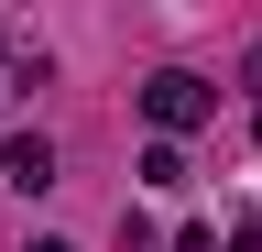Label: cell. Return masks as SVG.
Returning <instances> with one entry per match:
<instances>
[{
    "mask_svg": "<svg viewBox=\"0 0 262 252\" xmlns=\"http://www.w3.org/2000/svg\"><path fill=\"white\" fill-rule=\"evenodd\" d=\"M241 77H251V88H262V44H251V55H241Z\"/></svg>",
    "mask_w": 262,
    "mask_h": 252,
    "instance_id": "cell-5",
    "label": "cell"
},
{
    "mask_svg": "<svg viewBox=\"0 0 262 252\" xmlns=\"http://www.w3.org/2000/svg\"><path fill=\"white\" fill-rule=\"evenodd\" d=\"M208 110H219V88H208V77H186V66H164V77H142V121H153L164 143H175V132H196Z\"/></svg>",
    "mask_w": 262,
    "mask_h": 252,
    "instance_id": "cell-1",
    "label": "cell"
},
{
    "mask_svg": "<svg viewBox=\"0 0 262 252\" xmlns=\"http://www.w3.org/2000/svg\"><path fill=\"white\" fill-rule=\"evenodd\" d=\"M229 252H262V219H241V230H229Z\"/></svg>",
    "mask_w": 262,
    "mask_h": 252,
    "instance_id": "cell-3",
    "label": "cell"
},
{
    "mask_svg": "<svg viewBox=\"0 0 262 252\" xmlns=\"http://www.w3.org/2000/svg\"><path fill=\"white\" fill-rule=\"evenodd\" d=\"M175 252H219V241H208V230H196V219H186V230H175Z\"/></svg>",
    "mask_w": 262,
    "mask_h": 252,
    "instance_id": "cell-4",
    "label": "cell"
},
{
    "mask_svg": "<svg viewBox=\"0 0 262 252\" xmlns=\"http://www.w3.org/2000/svg\"><path fill=\"white\" fill-rule=\"evenodd\" d=\"M0 66H11V33H0Z\"/></svg>",
    "mask_w": 262,
    "mask_h": 252,
    "instance_id": "cell-7",
    "label": "cell"
},
{
    "mask_svg": "<svg viewBox=\"0 0 262 252\" xmlns=\"http://www.w3.org/2000/svg\"><path fill=\"white\" fill-rule=\"evenodd\" d=\"M33 252H77V241H33Z\"/></svg>",
    "mask_w": 262,
    "mask_h": 252,
    "instance_id": "cell-6",
    "label": "cell"
},
{
    "mask_svg": "<svg viewBox=\"0 0 262 252\" xmlns=\"http://www.w3.org/2000/svg\"><path fill=\"white\" fill-rule=\"evenodd\" d=\"M11 186H55V143H44V132L11 143Z\"/></svg>",
    "mask_w": 262,
    "mask_h": 252,
    "instance_id": "cell-2",
    "label": "cell"
}]
</instances>
